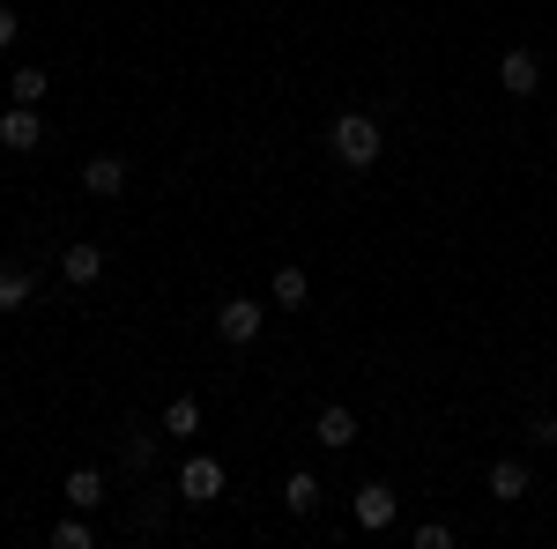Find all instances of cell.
I'll return each mask as SVG.
<instances>
[{
    "instance_id": "7c38bea8",
    "label": "cell",
    "mask_w": 557,
    "mask_h": 549,
    "mask_svg": "<svg viewBox=\"0 0 557 549\" xmlns=\"http://www.w3.org/2000/svg\"><path fill=\"white\" fill-rule=\"evenodd\" d=\"M386 520H394V490L386 483H364L357 490V527H386Z\"/></svg>"
},
{
    "instance_id": "ffe728a7",
    "label": "cell",
    "mask_w": 557,
    "mask_h": 549,
    "mask_svg": "<svg viewBox=\"0 0 557 549\" xmlns=\"http://www.w3.org/2000/svg\"><path fill=\"white\" fill-rule=\"evenodd\" d=\"M15 30H23V15H15V8H8V0H0V52H8V45H15Z\"/></svg>"
},
{
    "instance_id": "52a82bcc",
    "label": "cell",
    "mask_w": 557,
    "mask_h": 549,
    "mask_svg": "<svg viewBox=\"0 0 557 549\" xmlns=\"http://www.w3.org/2000/svg\"><path fill=\"white\" fill-rule=\"evenodd\" d=\"M312 438H320L327 453H349V446H357V416H349L343 401H327V409H320V423H312Z\"/></svg>"
},
{
    "instance_id": "2e32d148",
    "label": "cell",
    "mask_w": 557,
    "mask_h": 549,
    "mask_svg": "<svg viewBox=\"0 0 557 549\" xmlns=\"http://www.w3.org/2000/svg\"><path fill=\"white\" fill-rule=\"evenodd\" d=\"M45 89H52V83H45V67H15V75H8V97H15V104H38Z\"/></svg>"
},
{
    "instance_id": "277c9868",
    "label": "cell",
    "mask_w": 557,
    "mask_h": 549,
    "mask_svg": "<svg viewBox=\"0 0 557 549\" xmlns=\"http://www.w3.org/2000/svg\"><path fill=\"white\" fill-rule=\"evenodd\" d=\"M120 186H127V157H89L83 164V194H97V201H120Z\"/></svg>"
},
{
    "instance_id": "5b68a950",
    "label": "cell",
    "mask_w": 557,
    "mask_h": 549,
    "mask_svg": "<svg viewBox=\"0 0 557 549\" xmlns=\"http://www.w3.org/2000/svg\"><path fill=\"white\" fill-rule=\"evenodd\" d=\"M498 89H506V97H535V89H543V60H535V52H506V60H498Z\"/></svg>"
},
{
    "instance_id": "8fae6325",
    "label": "cell",
    "mask_w": 557,
    "mask_h": 549,
    "mask_svg": "<svg viewBox=\"0 0 557 549\" xmlns=\"http://www.w3.org/2000/svg\"><path fill=\"white\" fill-rule=\"evenodd\" d=\"M268 297H275L283 312H298L305 297H312V275H305V267H275V283H268Z\"/></svg>"
},
{
    "instance_id": "5bb4252c",
    "label": "cell",
    "mask_w": 557,
    "mask_h": 549,
    "mask_svg": "<svg viewBox=\"0 0 557 549\" xmlns=\"http://www.w3.org/2000/svg\"><path fill=\"white\" fill-rule=\"evenodd\" d=\"M120 467H127V475H149V467H157V438H149V431H127V438H120Z\"/></svg>"
},
{
    "instance_id": "9c48e42d",
    "label": "cell",
    "mask_w": 557,
    "mask_h": 549,
    "mask_svg": "<svg viewBox=\"0 0 557 549\" xmlns=\"http://www.w3.org/2000/svg\"><path fill=\"white\" fill-rule=\"evenodd\" d=\"M60 275H67L75 290H89V283L104 275V253H97V246H67V253H60Z\"/></svg>"
},
{
    "instance_id": "ba28073f",
    "label": "cell",
    "mask_w": 557,
    "mask_h": 549,
    "mask_svg": "<svg viewBox=\"0 0 557 549\" xmlns=\"http://www.w3.org/2000/svg\"><path fill=\"white\" fill-rule=\"evenodd\" d=\"M483 483H491V498H498V506H513V498H528V461H513V453H506V461H491V475H483Z\"/></svg>"
},
{
    "instance_id": "44dd1931",
    "label": "cell",
    "mask_w": 557,
    "mask_h": 549,
    "mask_svg": "<svg viewBox=\"0 0 557 549\" xmlns=\"http://www.w3.org/2000/svg\"><path fill=\"white\" fill-rule=\"evenodd\" d=\"M528 438H535V446H557V416H535V423H528Z\"/></svg>"
},
{
    "instance_id": "9a60e30c",
    "label": "cell",
    "mask_w": 557,
    "mask_h": 549,
    "mask_svg": "<svg viewBox=\"0 0 557 549\" xmlns=\"http://www.w3.org/2000/svg\"><path fill=\"white\" fill-rule=\"evenodd\" d=\"M164 431H172V438H194V431H201V401H194V394H178L172 409H164Z\"/></svg>"
},
{
    "instance_id": "3957f363",
    "label": "cell",
    "mask_w": 557,
    "mask_h": 549,
    "mask_svg": "<svg viewBox=\"0 0 557 549\" xmlns=\"http://www.w3.org/2000/svg\"><path fill=\"white\" fill-rule=\"evenodd\" d=\"M178 498H186V506H209V498H223V461H215V453H194V461L178 467Z\"/></svg>"
},
{
    "instance_id": "d6986e66",
    "label": "cell",
    "mask_w": 557,
    "mask_h": 549,
    "mask_svg": "<svg viewBox=\"0 0 557 549\" xmlns=\"http://www.w3.org/2000/svg\"><path fill=\"white\" fill-rule=\"evenodd\" d=\"M409 542H417V549H454V527H446V520H424Z\"/></svg>"
},
{
    "instance_id": "6da1fadb",
    "label": "cell",
    "mask_w": 557,
    "mask_h": 549,
    "mask_svg": "<svg viewBox=\"0 0 557 549\" xmlns=\"http://www.w3.org/2000/svg\"><path fill=\"white\" fill-rule=\"evenodd\" d=\"M327 149H335V164H349V171H372L380 164V120L372 112H343L335 127H327Z\"/></svg>"
},
{
    "instance_id": "4fadbf2b",
    "label": "cell",
    "mask_w": 557,
    "mask_h": 549,
    "mask_svg": "<svg viewBox=\"0 0 557 549\" xmlns=\"http://www.w3.org/2000/svg\"><path fill=\"white\" fill-rule=\"evenodd\" d=\"M38 297V275L30 267H0V312H23Z\"/></svg>"
},
{
    "instance_id": "e0dca14e",
    "label": "cell",
    "mask_w": 557,
    "mask_h": 549,
    "mask_svg": "<svg viewBox=\"0 0 557 549\" xmlns=\"http://www.w3.org/2000/svg\"><path fill=\"white\" fill-rule=\"evenodd\" d=\"M283 506H290V512H312V506H320V483H312L305 467L290 475V483H283Z\"/></svg>"
},
{
    "instance_id": "30bf717a",
    "label": "cell",
    "mask_w": 557,
    "mask_h": 549,
    "mask_svg": "<svg viewBox=\"0 0 557 549\" xmlns=\"http://www.w3.org/2000/svg\"><path fill=\"white\" fill-rule=\"evenodd\" d=\"M60 498H67V506H75V512H97V506H104V475H97V467H75Z\"/></svg>"
},
{
    "instance_id": "7a4b0ae2",
    "label": "cell",
    "mask_w": 557,
    "mask_h": 549,
    "mask_svg": "<svg viewBox=\"0 0 557 549\" xmlns=\"http://www.w3.org/2000/svg\"><path fill=\"white\" fill-rule=\"evenodd\" d=\"M215 335L231 341V349L260 341V304H253V297H223V304H215Z\"/></svg>"
},
{
    "instance_id": "ac0fdd59",
    "label": "cell",
    "mask_w": 557,
    "mask_h": 549,
    "mask_svg": "<svg viewBox=\"0 0 557 549\" xmlns=\"http://www.w3.org/2000/svg\"><path fill=\"white\" fill-rule=\"evenodd\" d=\"M52 549H89V512L60 520V527H52Z\"/></svg>"
},
{
    "instance_id": "8992f818",
    "label": "cell",
    "mask_w": 557,
    "mask_h": 549,
    "mask_svg": "<svg viewBox=\"0 0 557 549\" xmlns=\"http://www.w3.org/2000/svg\"><path fill=\"white\" fill-rule=\"evenodd\" d=\"M0 141L30 157V149L45 141V127H38V104H8V112H0Z\"/></svg>"
}]
</instances>
